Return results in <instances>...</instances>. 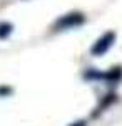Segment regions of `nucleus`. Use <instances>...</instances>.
<instances>
[{
	"label": "nucleus",
	"instance_id": "obj_1",
	"mask_svg": "<svg viewBox=\"0 0 122 126\" xmlns=\"http://www.w3.org/2000/svg\"><path fill=\"white\" fill-rule=\"evenodd\" d=\"M114 40H115V34H114V32H107V34H104L99 40H95V44L92 46L90 52H92L94 56H102V54H105L109 49L112 47Z\"/></svg>",
	"mask_w": 122,
	"mask_h": 126
},
{
	"label": "nucleus",
	"instance_id": "obj_2",
	"mask_svg": "<svg viewBox=\"0 0 122 126\" xmlns=\"http://www.w3.org/2000/svg\"><path fill=\"white\" fill-rule=\"evenodd\" d=\"M82 22H84V17L80 14H67L57 22V27L59 29H72V27L80 25Z\"/></svg>",
	"mask_w": 122,
	"mask_h": 126
},
{
	"label": "nucleus",
	"instance_id": "obj_3",
	"mask_svg": "<svg viewBox=\"0 0 122 126\" xmlns=\"http://www.w3.org/2000/svg\"><path fill=\"white\" fill-rule=\"evenodd\" d=\"M10 32H12V25L10 24H0V39L9 37Z\"/></svg>",
	"mask_w": 122,
	"mask_h": 126
},
{
	"label": "nucleus",
	"instance_id": "obj_4",
	"mask_svg": "<svg viewBox=\"0 0 122 126\" xmlns=\"http://www.w3.org/2000/svg\"><path fill=\"white\" fill-rule=\"evenodd\" d=\"M72 126H85V123L84 121H77V123H74Z\"/></svg>",
	"mask_w": 122,
	"mask_h": 126
},
{
	"label": "nucleus",
	"instance_id": "obj_5",
	"mask_svg": "<svg viewBox=\"0 0 122 126\" xmlns=\"http://www.w3.org/2000/svg\"><path fill=\"white\" fill-rule=\"evenodd\" d=\"M0 93H10V89H7V87L5 89H0Z\"/></svg>",
	"mask_w": 122,
	"mask_h": 126
}]
</instances>
